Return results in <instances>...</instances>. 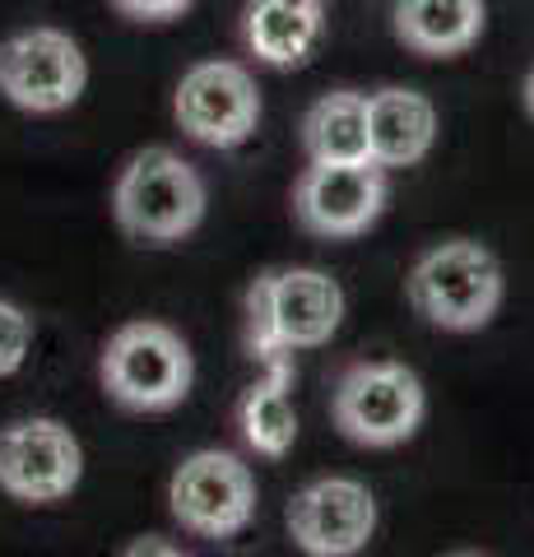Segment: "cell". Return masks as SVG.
Here are the masks:
<instances>
[{"instance_id":"obj_1","label":"cell","mask_w":534,"mask_h":557,"mask_svg":"<svg viewBox=\"0 0 534 557\" xmlns=\"http://www.w3.org/2000/svg\"><path fill=\"white\" fill-rule=\"evenodd\" d=\"M344 298L339 278L312 265L265 270L247 293V348L261 362H284L302 348H321L339 335Z\"/></svg>"},{"instance_id":"obj_11","label":"cell","mask_w":534,"mask_h":557,"mask_svg":"<svg viewBox=\"0 0 534 557\" xmlns=\"http://www.w3.org/2000/svg\"><path fill=\"white\" fill-rule=\"evenodd\" d=\"M288 534L312 557H353L376 534V497L358 479H316L293 493L288 502Z\"/></svg>"},{"instance_id":"obj_4","label":"cell","mask_w":534,"mask_h":557,"mask_svg":"<svg viewBox=\"0 0 534 557\" xmlns=\"http://www.w3.org/2000/svg\"><path fill=\"white\" fill-rule=\"evenodd\" d=\"M102 391L126 413H167L191 395L196 358L177 330L163 321H126L112 330L98 358Z\"/></svg>"},{"instance_id":"obj_3","label":"cell","mask_w":534,"mask_h":557,"mask_svg":"<svg viewBox=\"0 0 534 557\" xmlns=\"http://www.w3.org/2000/svg\"><path fill=\"white\" fill-rule=\"evenodd\" d=\"M405 293H409V307L427 325L451 330V335H470V330H484L497 317L507 278H502V260L484 242L451 237L413 260Z\"/></svg>"},{"instance_id":"obj_18","label":"cell","mask_w":534,"mask_h":557,"mask_svg":"<svg viewBox=\"0 0 534 557\" xmlns=\"http://www.w3.org/2000/svg\"><path fill=\"white\" fill-rule=\"evenodd\" d=\"M196 0H112L116 14H126L135 24H167V20H182Z\"/></svg>"},{"instance_id":"obj_8","label":"cell","mask_w":534,"mask_h":557,"mask_svg":"<svg viewBox=\"0 0 534 557\" xmlns=\"http://www.w3.org/2000/svg\"><path fill=\"white\" fill-rule=\"evenodd\" d=\"M84 479V446L61 418H14L0 428V493L28 507L71 497Z\"/></svg>"},{"instance_id":"obj_2","label":"cell","mask_w":534,"mask_h":557,"mask_svg":"<svg viewBox=\"0 0 534 557\" xmlns=\"http://www.w3.org/2000/svg\"><path fill=\"white\" fill-rule=\"evenodd\" d=\"M210 190L177 149H140L112 186V219L140 247H172L204 223Z\"/></svg>"},{"instance_id":"obj_12","label":"cell","mask_w":534,"mask_h":557,"mask_svg":"<svg viewBox=\"0 0 534 557\" xmlns=\"http://www.w3.org/2000/svg\"><path fill=\"white\" fill-rule=\"evenodd\" d=\"M437 145V108L419 89H376L368 94V149L382 168H413Z\"/></svg>"},{"instance_id":"obj_19","label":"cell","mask_w":534,"mask_h":557,"mask_svg":"<svg viewBox=\"0 0 534 557\" xmlns=\"http://www.w3.org/2000/svg\"><path fill=\"white\" fill-rule=\"evenodd\" d=\"M521 98H525V112L534 116V65H530V75H525V84H521Z\"/></svg>"},{"instance_id":"obj_10","label":"cell","mask_w":534,"mask_h":557,"mask_svg":"<svg viewBox=\"0 0 534 557\" xmlns=\"http://www.w3.org/2000/svg\"><path fill=\"white\" fill-rule=\"evenodd\" d=\"M390 200L386 168L372 159L358 163H307L293 186V214L312 237H358L368 233Z\"/></svg>"},{"instance_id":"obj_17","label":"cell","mask_w":534,"mask_h":557,"mask_svg":"<svg viewBox=\"0 0 534 557\" xmlns=\"http://www.w3.org/2000/svg\"><path fill=\"white\" fill-rule=\"evenodd\" d=\"M28 348H33V317L20 302L0 298V376H14L24 368Z\"/></svg>"},{"instance_id":"obj_5","label":"cell","mask_w":534,"mask_h":557,"mask_svg":"<svg viewBox=\"0 0 534 557\" xmlns=\"http://www.w3.org/2000/svg\"><path fill=\"white\" fill-rule=\"evenodd\" d=\"M331 413L344 442L368 446V450H390V446H405L423 428L427 395L419 372H409L405 362H353L339 376Z\"/></svg>"},{"instance_id":"obj_7","label":"cell","mask_w":534,"mask_h":557,"mask_svg":"<svg viewBox=\"0 0 534 557\" xmlns=\"http://www.w3.org/2000/svg\"><path fill=\"white\" fill-rule=\"evenodd\" d=\"M84 84H89V61L79 42L61 28H24L0 42V98L33 116H57L75 108Z\"/></svg>"},{"instance_id":"obj_16","label":"cell","mask_w":534,"mask_h":557,"mask_svg":"<svg viewBox=\"0 0 534 557\" xmlns=\"http://www.w3.org/2000/svg\"><path fill=\"white\" fill-rule=\"evenodd\" d=\"M288 381H293V362L288 358L270 362V376L247 386L243 405H237V432L265 460H284L293 442H298V409H293Z\"/></svg>"},{"instance_id":"obj_13","label":"cell","mask_w":534,"mask_h":557,"mask_svg":"<svg viewBox=\"0 0 534 557\" xmlns=\"http://www.w3.org/2000/svg\"><path fill=\"white\" fill-rule=\"evenodd\" d=\"M325 33L321 0H251L243 10V42L261 65L298 70L312 61Z\"/></svg>"},{"instance_id":"obj_20","label":"cell","mask_w":534,"mask_h":557,"mask_svg":"<svg viewBox=\"0 0 534 557\" xmlns=\"http://www.w3.org/2000/svg\"><path fill=\"white\" fill-rule=\"evenodd\" d=\"M126 553H177V548H163V544H131Z\"/></svg>"},{"instance_id":"obj_14","label":"cell","mask_w":534,"mask_h":557,"mask_svg":"<svg viewBox=\"0 0 534 557\" xmlns=\"http://www.w3.org/2000/svg\"><path fill=\"white\" fill-rule=\"evenodd\" d=\"M484 0H395V38L413 57H460L484 38Z\"/></svg>"},{"instance_id":"obj_9","label":"cell","mask_w":534,"mask_h":557,"mask_svg":"<svg viewBox=\"0 0 534 557\" xmlns=\"http://www.w3.org/2000/svg\"><path fill=\"white\" fill-rule=\"evenodd\" d=\"M172 116L177 126L210 149H237L256 135L261 121V89L251 70L237 61H200L182 75L172 94Z\"/></svg>"},{"instance_id":"obj_15","label":"cell","mask_w":534,"mask_h":557,"mask_svg":"<svg viewBox=\"0 0 534 557\" xmlns=\"http://www.w3.org/2000/svg\"><path fill=\"white\" fill-rule=\"evenodd\" d=\"M307 163H358L372 159L368 149V94L335 89L321 94L302 116Z\"/></svg>"},{"instance_id":"obj_6","label":"cell","mask_w":534,"mask_h":557,"mask_svg":"<svg viewBox=\"0 0 534 557\" xmlns=\"http://www.w3.org/2000/svg\"><path fill=\"white\" fill-rule=\"evenodd\" d=\"M256 474L233 450H196L172 469L167 511L200 539H237L256 520Z\"/></svg>"}]
</instances>
